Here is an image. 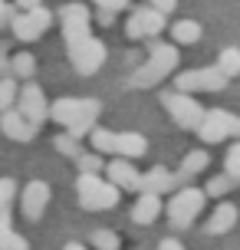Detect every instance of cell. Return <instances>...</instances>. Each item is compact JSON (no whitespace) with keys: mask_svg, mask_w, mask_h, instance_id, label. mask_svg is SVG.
<instances>
[{"mask_svg":"<svg viewBox=\"0 0 240 250\" xmlns=\"http://www.w3.org/2000/svg\"><path fill=\"white\" fill-rule=\"evenodd\" d=\"M102 115V102L99 99H79V96H60L50 105V119L60 128H66L69 135L86 138V132L96 128Z\"/></svg>","mask_w":240,"mask_h":250,"instance_id":"cell-1","label":"cell"},{"mask_svg":"<svg viewBox=\"0 0 240 250\" xmlns=\"http://www.w3.org/2000/svg\"><path fill=\"white\" fill-rule=\"evenodd\" d=\"M178 62H181V53H178L175 43H161L158 37H152V40H148V60L132 73L128 86H132V89H152V86H158L164 76H171L178 69Z\"/></svg>","mask_w":240,"mask_h":250,"instance_id":"cell-2","label":"cell"},{"mask_svg":"<svg viewBox=\"0 0 240 250\" xmlns=\"http://www.w3.org/2000/svg\"><path fill=\"white\" fill-rule=\"evenodd\" d=\"M89 145L99 155H119V158H141L148 151V138L139 132H109V128H92Z\"/></svg>","mask_w":240,"mask_h":250,"instance_id":"cell-3","label":"cell"},{"mask_svg":"<svg viewBox=\"0 0 240 250\" xmlns=\"http://www.w3.org/2000/svg\"><path fill=\"white\" fill-rule=\"evenodd\" d=\"M76 194H79V208L82 211H112L119 204V188L112 181H105L99 175H89V171H79L76 178Z\"/></svg>","mask_w":240,"mask_h":250,"instance_id":"cell-4","label":"cell"},{"mask_svg":"<svg viewBox=\"0 0 240 250\" xmlns=\"http://www.w3.org/2000/svg\"><path fill=\"white\" fill-rule=\"evenodd\" d=\"M204 201H207V194H204L201 188H191V185L175 188V191H171V201H168V208H164L168 224L175 227V230L191 227V224H194V217L204 211Z\"/></svg>","mask_w":240,"mask_h":250,"instance_id":"cell-5","label":"cell"},{"mask_svg":"<svg viewBox=\"0 0 240 250\" xmlns=\"http://www.w3.org/2000/svg\"><path fill=\"white\" fill-rule=\"evenodd\" d=\"M161 105H164V112L171 115V122L178 128H188V132H194L204 119V105L194 99V92H181V89L161 92Z\"/></svg>","mask_w":240,"mask_h":250,"instance_id":"cell-6","label":"cell"},{"mask_svg":"<svg viewBox=\"0 0 240 250\" xmlns=\"http://www.w3.org/2000/svg\"><path fill=\"white\" fill-rule=\"evenodd\" d=\"M194 132H198L201 142H207V145L227 142V138H240V115L227 112V109H204V119Z\"/></svg>","mask_w":240,"mask_h":250,"instance_id":"cell-7","label":"cell"},{"mask_svg":"<svg viewBox=\"0 0 240 250\" xmlns=\"http://www.w3.org/2000/svg\"><path fill=\"white\" fill-rule=\"evenodd\" d=\"M53 23V13L43 7V3H37V7H26V10L13 13L10 17V30L13 37L20 40V43H33V40H40L46 30H50Z\"/></svg>","mask_w":240,"mask_h":250,"instance_id":"cell-8","label":"cell"},{"mask_svg":"<svg viewBox=\"0 0 240 250\" xmlns=\"http://www.w3.org/2000/svg\"><path fill=\"white\" fill-rule=\"evenodd\" d=\"M227 83L230 79L217 66L184 69V73L175 76V89H181V92H220V89H227Z\"/></svg>","mask_w":240,"mask_h":250,"instance_id":"cell-9","label":"cell"},{"mask_svg":"<svg viewBox=\"0 0 240 250\" xmlns=\"http://www.w3.org/2000/svg\"><path fill=\"white\" fill-rule=\"evenodd\" d=\"M60 26H63V40H66V50L82 43L86 37H92V13L86 10V3H66L60 7Z\"/></svg>","mask_w":240,"mask_h":250,"instance_id":"cell-10","label":"cell"},{"mask_svg":"<svg viewBox=\"0 0 240 250\" xmlns=\"http://www.w3.org/2000/svg\"><path fill=\"white\" fill-rule=\"evenodd\" d=\"M164 23H168V13H161L158 7L148 3V7H135L132 10V17L125 23V33H128V40H152L164 30Z\"/></svg>","mask_w":240,"mask_h":250,"instance_id":"cell-11","label":"cell"},{"mask_svg":"<svg viewBox=\"0 0 240 250\" xmlns=\"http://www.w3.org/2000/svg\"><path fill=\"white\" fill-rule=\"evenodd\" d=\"M69 60H73V69L79 76H96L105 62V43L99 37H86L82 43L69 46Z\"/></svg>","mask_w":240,"mask_h":250,"instance_id":"cell-12","label":"cell"},{"mask_svg":"<svg viewBox=\"0 0 240 250\" xmlns=\"http://www.w3.org/2000/svg\"><path fill=\"white\" fill-rule=\"evenodd\" d=\"M17 109L30 119L33 125H43L50 119V102H46V92L33 83V79H26L23 86L17 89Z\"/></svg>","mask_w":240,"mask_h":250,"instance_id":"cell-13","label":"cell"},{"mask_svg":"<svg viewBox=\"0 0 240 250\" xmlns=\"http://www.w3.org/2000/svg\"><path fill=\"white\" fill-rule=\"evenodd\" d=\"M50 185L46 181H30V185L23 188V194H20V211H23V217L30 221V224H37L40 217L46 214V204H50Z\"/></svg>","mask_w":240,"mask_h":250,"instance_id":"cell-14","label":"cell"},{"mask_svg":"<svg viewBox=\"0 0 240 250\" xmlns=\"http://www.w3.org/2000/svg\"><path fill=\"white\" fill-rule=\"evenodd\" d=\"M0 132L7 138H13V142H33V138L40 135V125H33L20 109L10 105V109L0 112Z\"/></svg>","mask_w":240,"mask_h":250,"instance_id":"cell-15","label":"cell"},{"mask_svg":"<svg viewBox=\"0 0 240 250\" xmlns=\"http://www.w3.org/2000/svg\"><path fill=\"white\" fill-rule=\"evenodd\" d=\"M105 175H109V181H112L119 191H135L139 194V185H141V175L132 168V158H119V155H112V162L102 168Z\"/></svg>","mask_w":240,"mask_h":250,"instance_id":"cell-16","label":"cell"},{"mask_svg":"<svg viewBox=\"0 0 240 250\" xmlns=\"http://www.w3.org/2000/svg\"><path fill=\"white\" fill-rule=\"evenodd\" d=\"M164 204H161V194H155V191H139V201L132 204V221L141 227L155 224L158 217H161Z\"/></svg>","mask_w":240,"mask_h":250,"instance_id":"cell-17","label":"cell"},{"mask_svg":"<svg viewBox=\"0 0 240 250\" xmlns=\"http://www.w3.org/2000/svg\"><path fill=\"white\" fill-rule=\"evenodd\" d=\"M175 188H181L178 175H175V171H168L164 165H158V168H152V171H145V175H141V185H139V191H155V194H171Z\"/></svg>","mask_w":240,"mask_h":250,"instance_id":"cell-18","label":"cell"},{"mask_svg":"<svg viewBox=\"0 0 240 250\" xmlns=\"http://www.w3.org/2000/svg\"><path fill=\"white\" fill-rule=\"evenodd\" d=\"M237 221H240V211L234 204H217V211L207 217L204 230H207L211 237H224V234H230V230L237 227Z\"/></svg>","mask_w":240,"mask_h":250,"instance_id":"cell-19","label":"cell"},{"mask_svg":"<svg viewBox=\"0 0 240 250\" xmlns=\"http://www.w3.org/2000/svg\"><path fill=\"white\" fill-rule=\"evenodd\" d=\"M207 165H211V155H207L204 148H194V151H188V155L181 158V168H178L175 175H178V181H181V185H188L191 178L201 175Z\"/></svg>","mask_w":240,"mask_h":250,"instance_id":"cell-20","label":"cell"},{"mask_svg":"<svg viewBox=\"0 0 240 250\" xmlns=\"http://www.w3.org/2000/svg\"><path fill=\"white\" fill-rule=\"evenodd\" d=\"M171 40L181 43V46L198 43V40H201V23H198V20H178V23L171 26Z\"/></svg>","mask_w":240,"mask_h":250,"instance_id":"cell-21","label":"cell"},{"mask_svg":"<svg viewBox=\"0 0 240 250\" xmlns=\"http://www.w3.org/2000/svg\"><path fill=\"white\" fill-rule=\"evenodd\" d=\"M10 73H13V79H33V73H37V56H33V53H17V56H13L10 60Z\"/></svg>","mask_w":240,"mask_h":250,"instance_id":"cell-22","label":"cell"},{"mask_svg":"<svg viewBox=\"0 0 240 250\" xmlns=\"http://www.w3.org/2000/svg\"><path fill=\"white\" fill-rule=\"evenodd\" d=\"M53 148L60 151V155H63V158H73V162H76V155L79 151H82V138H76V135H69V132H60V135L53 138Z\"/></svg>","mask_w":240,"mask_h":250,"instance_id":"cell-23","label":"cell"},{"mask_svg":"<svg viewBox=\"0 0 240 250\" xmlns=\"http://www.w3.org/2000/svg\"><path fill=\"white\" fill-rule=\"evenodd\" d=\"M217 69L227 76V79L240 76V50H237V46H227V50H220V56H217Z\"/></svg>","mask_w":240,"mask_h":250,"instance_id":"cell-24","label":"cell"},{"mask_svg":"<svg viewBox=\"0 0 240 250\" xmlns=\"http://www.w3.org/2000/svg\"><path fill=\"white\" fill-rule=\"evenodd\" d=\"M89 244H92L96 250H119V247H122L119 234H115V230H105V227L92 230V234H89Z\"/></svg>","mask_w":240,"mask_h":250,"instance_id":"cell-25","label":"cell"},{"mask_svg":"<svg viewBox=\"0 0 240 250\" xmlns=\"http://www.w3.org/2000/svg\"><path fill=\"white\" fill-rule=\"evenodd\" d=\"M76 165H79V171H89V175H99L102 168H105V162H102V155H99L96 148H92V151L82 148V151L76 155Z\"/></svg>","mask_w":240,"mask_h":250,"instance_id":"cell-26","label":"cell"},{"mask_svg":"<svg viewBox=\"0 0 240 250\" xmlns=\"http://www.w3.org/2000/svg\"><path fill=\"white\" fill-rule=\"evenodd\" d=\"M234 185H237V181H234V178H230L227 171H224V175H214L211 181H207L204 194H207V198H224V194H227V191H230Z\"/></svg>","mask_w":240,"mask_h":250,"instance_id":"cell-27","label":"cell"},{"mask_svg":"<svg viewBox=\"0 0 240 250\" xmlns=\"http://www.w3.org/2000/svg\"><path fill=\"white\" fill-rule=\"evenodd\" d=\"M17 79L13 76H0V112L3 109H10V105H17Z\"/></svg>","mask_w":240,"mask_h":250,"instance_id":"cell-28","label":"cell"},{"mask_svg":"<svg viewBox=\"0 0 240 250\" xmlns=\"http://www.w3.org/2000/svg\"><path fill=\"white\" fill-rule=\"evenodd\" d=\"M224 171H227V175L240 185V138L227 148V155H224Z\"/></svg>","mask_w":240,"mask_h":250,"instance_id":"cell-29","label":"cell"},{"mask_svg":"<svg viewBox=\"0 0 240 250\" xmlns=\"http://www.w3.org/2000/svg\"><path fill=\"white\" fill-rule=\"evenodd\" d=\"M13 198H17V181L13 178H0V211H10Z\"/></svg>","mask_w":240,"mask_h":250,"instance_id":"cell-30","label":"cell"},{"mask_svg":"<svg viewBox=\"0 0 240 250\" xmlns=\"http://www.w3.org/2000/svg\"><path fill=\"white\" fill-rule=\"evenodd\" d=\"M0 250H30V240H26L23 234H17V230H10L7 237L0 240Z\"/></svg>","mask_w":240,"mask_h":250,"instance_id":"cell-31","label":"cell"},{"mask_svg":"<svg viewBox=\"0 0 240 250\" xmlns=\"http://www.w3.org/2000/svg\"><path fill=\"white\" fill-rule=\"evenodd\" d=\"M96 7H105V10H112V13H119V10H128V0H92Z\"/></svg>","mask_w":240,"mask_h":250,"instance_id":"cell-32","label":"cell"},{"mask_svg":"<svg viewBox=\"0 0 240 250\" xmlns=\"http://www.w3.org/2000/svg\"><path fill=\"white\" fill-rule=\"evenodd\" d=\"M148 3H152V7H158L161 13H168V17H171V13H175V7H178V0H148Z\"/></svg>","mask_w":240,"mask_h":250,"instance_id":"cell-33","label":"cell"},{"mask_svg":"<svg viewBox=\"0 0 240 250\" xmlns=\"http://www.w3.org/2000/svg\"><path fill=\"white\" fill-rule=\"evenodd\" d=\"M13 13H17V7H10V3H7V0H0V26L7 23V20H10Z\"/></svg>","mask_w":240,"mask_h":250,"instance_id":"cell-34","label":"cell"},{"mask_svg":"<svg viewBox=\"0 0 240 250\" xmlns=\"http://www.w3.org/2000/svg\"><path fill=\"white\" fill-rule=\"evenodd\" d=\"M96 20H99L102 26H112V20H115V13H112V10H105V7H99V13H96Z\"/></svg>","mask_w":240,"mask_h":250,"instance_id":"cell-35","label":"cell"},{"mask_svg":"<svg viewBox=\"0 0 240 250\" xmlns=\"http://www.w3.org/2000/svg\"><path fill=\"white\" fill-rule=\"evenodd\" d=\"M158 250H184V244H181V240H175V237H168V240H161V244H158Z\"/></svg>","mask_w":240,"mask_h":250,"instance_id":"cell-36","label":"cell"},{"mask_svg":"<svg viewBox=\"0 0 240 250\" xmlns=\"http://www.w3.org/2000/svg\"><path fill=\"white\" fill-rule=\"evenodd\" d=\"M37 3H43V0H13V7H17V10H26V7H37Z\"/></svg>","mask_w":240,"mask_h":250,"instance_id":"cell-37","label":"cell"},{"mask_svg":"<svg viewBox=\"0 0 240 250\" xmlns=\"http://www.w3.org/2000/svg\"><path fill=\"white\" fill-rule=\"evenodd\" d=\"M63 250H86V244H76V240H73V244H66Z\"/></svg>","mask_w":240,"mask_h":250,"instance_id":"cell-38","label":"cell"}]
</instances>
